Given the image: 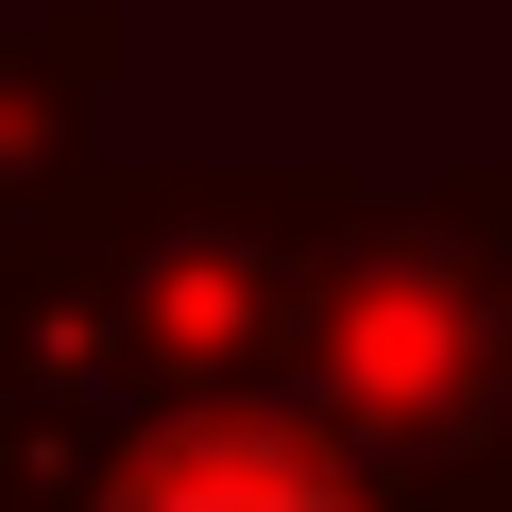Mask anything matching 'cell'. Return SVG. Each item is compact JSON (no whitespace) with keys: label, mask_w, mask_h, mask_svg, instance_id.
<instances>
[{"label":"cell","mask_w":512,"mask_h":512,"mask_svg":"<svg viewBox=\"0 0 512 512\" xmlns=\"http://www.w3.org/2000/svg\"><path fill=\"white\" fill-rule=\"evenodd\" d=\"M86 512H359L291 427H171V444H137Z\"/></svg>","instance_id":"6da1fadb"}]
</instances>
